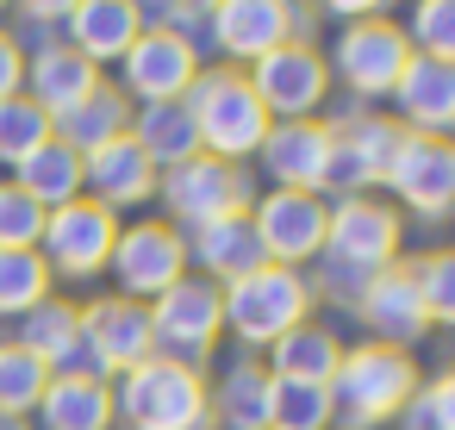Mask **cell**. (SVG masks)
<instances>
[{"mask_svg": "<svg viewBox=\"0 0 455 430\" xmlns=\"http://www.w3.org/2000/svg\"><path fill=\"white\" fill-rule=\"evenodd\" d=\"M20 88H26V51L0 32V100H13Z\"/></svg>", "mask_w": 455, "mask_h": 430, "instance_id": "41", "label": "cell"}, {"mask_svg": "<svg viewBox=\"0 0 455 430\" xmlns=\"http://www.w3.org/2000/svg\"><path fill=\"white\" fill-rule=\"evenodd\" d=\"M113 243H119V219L94 200H76V206H57L44 212V231H38V256L51 275H69V281H94L107 262H113Z\"/></svg>", "mask_w": 455, "mask_h": 430, "instance_id": "12", "label": "cell"}, {"mask_svg": "<svg viewBox=\"0 0 455 430\" xmlns=\"http://www.w3.org/2000/svg\"><path fill=\"white\" fill-rule=\"evenodd\" d=\"M355 312H362V324L374 330V343H387V349H405V355H411V343L430 337V318H424V306H418V293H411L405 262L380 268V275L362 287Z\"/></svg>", "mask_w": 455, "mask_h": 430, "instance_id": "21", "label": "cell"}, {"mask_svg": "<svg viewBox=\"0 0 455 430\" xmlns=\"http://www.w3.org/2000/svg\"><path fill=\"white\" fill-rule=\"evenodd\" d=\"M200 76V51H188L169 32H138V44L119 57V94L132 107H156V100H181Z\"/></svg>", "mask_w": 455, "mask_h": 430, "instance_id": "15", "label": "cell"}, {"mask_svg": "<svg viewBox=\"0 0 455 430\" xmlns=\"http://www.w3.org/2000/svg\"><path fill=\"white\" fill-rule=\"evenodd\" d=\"M138 32H144V20H138L132 0H82V7H69L63 44L100 69V63H119L138 44Z\"/></svg>", "mask_w": 455, "mask_h": 430, "instance_id": "23", "label": "cell"}, {"mask_svg": "<svg viewBox=\"0 0 455 430\" xmlns=\"http://www.w3.org/2000/svg\"><path fill=\"white\" fill-rule=\"evenodd\" d=\"M405 63H411V44H405V32H399L387 13H374V20H362V26H343L337 51L324 57L331 82H343V88L362 94V100H387V94L399 88Z\"/></svg>", "mask_w": 455, "mask_h": 430, "instance_id": "9", "label": "cell"}, {"mask_svg": "<svg viewBox=\"0 0 455 430\" xmlns=\"http://www.w3.org/2000/svg\"><path fill=\"white\" fill-rule=\"evenodd\" d=\"M405 131L387 119V113H349L331 125V163H324V194H343V200H368V187L387 181L393 156H399Z\"/></svg>", "mask_w": 455, "mask_h": 430, "instance_id": "6", "label": "cell"}, {"mask_svg": "<svg viewBox=\"0 0 455 430\" xmlns=\"http://www.w3.org/2000/svg\"><path fill=\"white\" fill-rule=\"evenodd\" d=\"M380 187H393V194L405 200V212L443 219V212L455 206V144H449V138H418V131H405V144H399V156H393V169H387Z\"/></svg>", "mask_w": 455, "mask_h": 430, "instance_id": "16", "label": "cell"}, {"mask_svg": "<svg viewBox=\"0 0 455 430\" xmlns=\"http://www.w3.org/2000/svg\"><path fill=\"white\" fill-rule=\"evenodd\" d=\"M212 405V424H231V430H268V405H275V380L262 362H231L219 374V386L206 393Z\"/></svg>", "mask_w": 455, "mask_h": 430, "instance_id": "30", "label": "cell"}, {"mask_svg": "<svg viewBox=\"0 0 455 430\" xmlns=\"http://www.w3.org/2000/svg\"><path fill=\"white\" fill-rule=\"evenodd\" d=\"M268 125H293V119H318V107L331 100V69H324V51L318 44H299L287 38L281 51H268L262 63L243 69Z\"/></svg>", "mask_w": 455, "mask_h": 430, "instance_id": "7", "label": "cell"}, {"mask_svg": "<svg viewBox=\"0 0 455 430\" xmlns=\"http://www.w3.org/2000/svg\"><path fill=\"white\" fill-rule=\"evenodd\" d=\"M337 362H343V343L324 324H299L281 343H268L262 368H268V380H287V386H331Z\"/></svg>", "mask_w": 455, "mask_h": 430, "instance_id": "26", "label": "cell"}, {"mask_svg": "<svg viewBox=\"0 0 455 430\" xmlns=\"http://www.w3.org/2000/svg\"><path fill=\"white\" fill-rule=\"evenodd\" d=\"M113 281H119V299H138L150 306L156 293H169L181 275H188V237L163 219H138V225H119V243H113Z\"/></svg>", "mask_w": 455, "mask_h": 430, "instance_id": "11", "label": "cell"}, {"mask_svg": "<svg viewBox=\"0 0 455 430\" xmlns=\"http://www.w3.org/2000/svg\"><path fill=\"white\" fill-rule=\"evenodd\" d=\"M132 131V100L113 88V82H100L82 107H69L63 119H51V138L57 144H69L76 156H88V150H100V144H113V138H125Z\"/></svg>", "mask_w": 455, "mask_h": 430, "instance_id": "27", "label": "cell"}, {"mask_svg": "<svg viewBox=\"0 0 455 430\" xmlns=\"http://www.w3.org/2000/svg\"><path fill=\"white\" fill-rule=\"evenodd\" d=\"M138 20H144V32H169V38H181L188 51H200V44H206V26H212V7H206V0H200V7L163 0V7H138Z\"/></svg>", "mask_w": 455, "mask_h": 430, "instance_id": "39", "label": "cell"}, {"mask_svg": "<svg viewBox=\"0 0 455 430\" xmlns=\"http://www.w3.org/2000/svg\"><path fill=\"white\" fill-rule=\"evenodd\" d=\"M393 100V125L399 131H418V138H449L455 125V63H430V57H411L399 88L387 94Z\"/></svg>", "mask_w": 455, "mask_h": 430, "instance_id": "20", "label": "cell"}, {"mask_svg": "<svg viewBox=\"0 0 455 430\" xmlns=\"http://www.w3.org/2000/svg\"><path fill=\"white\" fill-rule=\"evenodd\" d=\"M94 88H100V69H94L88 57H76L69 44L26 57V88H20V94H26L44 119H63V113H69V107H82Z\"/></svg>", "mask_w": 455, "mask_h": 430, "instance_id": "24", "label": "cell"}, {"mask_svg": "<svg viewBox=\"0 0 455 430\" xmlns=\"http://www.w3.org/2000/svg\"><path fill=\"white\" fill-rule=\"evenodd\" d=\"M405 430H455V374L418 380V393L405 399Z\"/></svg>", "mask_w": 455, "mask_h": 430, "instance_id": "38", "label": "cell"}, {"mask_svg": "<svg viewBox=\"0 0 455 430\" xmlns=\"http://www.w3.org/2000/svg\"><path fill=\"white\" fill-rule=\"evenodd\" d=\"M156 194H163V206H169L163 225H175V231H181V225L200 231V225H219V219H243V212L256 206L250 169H243V163H219V156H194V163L156 175Z\"/></svg>", "mask_w": 455, "mask_h": 430, "instance_id": "5", "label": "cell"}, {"mask_svg": "<svg viewBox=\"0 0 455 430\" xmlns=\"http://www.w3.org/2000/svg\"><path fill=\"white\" fill-rule=\"evenodd\" d=\"M44 386H51V368L32 349L0 343V418H32L38 399H44Z\"/></svg>", "mask_w": 455, "mask_h": 430, "instance_id": "32", "label": "cell"}, {"mask_svg": "<svg viewBox=\"0 0 455 430\" xmlns=\"http://www.w3.org/2000/svg\"><path fill=\"white\" fill-rule=\"evenodd\" d=\"M82 200L107 206L113 219H119V206L156 200V169H150V156H144L132 138H113V144L88 150V156H82Z\"/></svg>", "mask_w": 455, "mask_h": 430, "instance_id": "19", "label": "cell"}, {"mask_svg": "<svg viewBox=\"0 0 455 430\" xmlns=\"http://www.w3.org/2000/svg\"><path fill=\"white\" fill-rule=\"evenodd\" d=\"M188 113H194V131H200V156H219V163H243L262 150L268 138V113L250 88L243 69H200L194 88L181 94Z\"/></svg>", "mask_w": 455, "mask_h": 430, "instance_id": "3", "label": "cell"}, {"mask_svg": "<svg viewBox=\"0 0 455 430\" xmlns=\"http://www.w3.org/2000/svg\"><path fill=\"white\" fill-rule=\"evenodd\" d=\"M82 349L94 355V368H100L107 386H113L119 374L156 362V324H150V306L119 299V293L82 306Z\"/></svg>", "mask_w": 455, "mask_h": 430, "instance_id": "14", "label": "cell"}, {"mask_svg": "<svg viewBox=\"0 0 455 430\" xmlns=\"http://www.w3.org/2000/svg\"><path fill=\"white\" fill-rule=\"evenodd\" d=\"M268 430H337V411H331V386H287V380H275Z\"/></svg>", "mask_w": 455, "mask_h": 430, "instance_id": "34", "label": "cell"}, {"mask_svg": "<svg viewBox=\"0 0 455 430\" xmlns=\"http://www.w3.org/2000/svg\"><path fill=\"white\" fill-rule=\"evenodd\" d=\"M380 7L374 0H343V7H331V20H343V26H362V20H374Z\"/></svg>", "mask_w": 455, "mask_h": 430, "instance_id": "42", "label": "cell"}, {"mask_svg": "<svg viewBox=\"0 0 455 430\" xmlns=\"http://www.w3.org/2000/svg\"><path fill=\"white\" fill-rule=\"evenodd\" d=\"M51 299V268L38 250H7L0 243V318H26L32 306Z\"/></svg>", "mask_w": 455, "mask_h": 430, "instance_id": "31", "label": "cell"}, {"mask_svg": "<svg viewBox=\"0 0 455 430\" xmlns=\"http://www.w3.org/2000/svg\"><path fill=\"white\" fill-rule=\"evenodd\" d=\"M32 430H113V386L107 380H57L44 386Z\"/></svg>", "mask_w": 455, "mask_h": 430, "instance_id": "28", "label": "cell"}, {"mask_svg": "<svg viewBox=\"0 0 455 430\" xmlns=\"http://www.w3.org/2000/svg\"><path fill=\"white\" fill-rule=\"evenodd\" d=\"M250 225H256V243H262V256L275 262V268H312L318 262V250H324V225H331V206L318 200V194H287V187H275V194H262L256 206H250Z\"/></svg>", "mask_w": 455, "mask_h": 430, "instance_id": "13", "label": "cell"}, {"mask_svg": "<svg viewBox=\"0 0 455 430\" xmlns=\"http://www.w3.org/2000/svg\"><path fill=\"white\" fill-rule=\"evenodd\" d=\"M256 163L268 169L275 187H287V194H318V187H324V163H331V125H324V119L268 125Z\"/></svg>", "mask_w": 455, "mask_h": 430, "instance_id": "18", "label": "cell"}, {"mask_svg": "<svg viewBox=\"0 0 455 430\" xmlns=\"http://www.w3.org/2000/svg\"><path fill=\"white\" fill-rule=\"evenodd\" d=\"M206 38L231 57V69L262 63L268 51H281L293 38V7L287 0H219Z\"/></svg>", "mask_w": 455, "mask_h": 430, "instance_id": "17", "label": "cell"}, {"mask_svg": "<svg viewBox=\"0 0 455 430\" xmlns=\"http://www.w3.org/2000/svg\"><path fill=\"white\" fill-rule=\"evenodd\" d=\"M181 237H188V262H194V268H200V281H212V287H231V281H243V275L268 268V256H262V243H256V225H250V212H243V219L200 225V231H181Z\"/></svg>", "mask_w": 455, "mask_h": 430, "instance_id": "22", "label": "cell"}, {"mask_svg": "<svg viewBox=\"0 0 455 430\" xmlns=\"http://www.w3.org/2000/svg\"><path fill=\"white\" fill-rule=\"evenodd\" d=\"M312 287H306V275L299 268H256V275H243V281H231V287H219V318H225V330L237 337V343H250V349H268V343H281L287 330H299V324H312Z\"/></svg>", "mask_w": 455, "mask_h": 430, "instance_id": "4", "label": "cell"}, {"mask_svg": "<svg viewBox=\"0 0 455 430\" xmlns=\"http://www.w3.org/2000/svg\"><path fill=\"white\" fill-rule=\"evenodd\" d=\"M405 275H411V293H418V306H424L430 330L455 324V256H449V250L411 256V262H405Z\"/></svg>", "mask_w": 455, "mask_h": 430, "instance_id": "33", "label": "cell"}, {"mask_svg": "<svg viewBox=\"0 0 455 430\" xmlns=\"http://www.w3.org/2000/svg\"><path fill=\"white\" fill-rule=\"evenodd\" d=\"M13 187L38 206V212H57V206H76L82 200V156L69 144H38L20 169H13Z\"/></svg>", "mask_w": 455, "mask_h": 430, "instance_id": "29", "label": "cell"}, {"mask_svg": "<svg viewBox=\"0 0 455 430\" xmlns=\"http://www.w3.org/2000/svg\"><path fill=\"white\" fill-rule=\"evenodd\" d=\"M0 430H32V418H0Z\"/></svg>", "mask_w": 455, "mask_h": 430, "instance_id": "43", "label": "cell"}, {"mask_svg": "<svg viewBox=\"0 0 455 430\" xmlns=\"http://www.w3.org/2000/svg\"><path fill=\"white\" fill-rule=\"evenodd\" d=\"M63 26H69V0H32V7H13V20L0 32H7L26 57H38V51L63 44Z\"/></svg>", "mask_w": 455, "mask_h": 430, "instance_id": "36", "label": "cell"}, {"mask_svg": "<svg viewBox=\"0 0 455 430\" xmlns=\"http://www.w3.org/2000/svg\"><path fill=\"white\" fill-rule=\"evenodd\" d=\"M113 424H132V430H212L206 374L181 368L169 355L119 374L113 380Z\"/></svg>", "mask_w": 455, "mask_h": 430, "instance_id": "2", "label": "cell"}, {"mask_svg": "<svg viewBox=\"0 0 455 430\" xmlns=\"http://www.w3.org/2000/svg\"><path fill=\"white\" fill-rule=\"evenodd\" d=\"M150 324H156V355L181 362V368H206V355L219 349V287L200 275H181L169 293L150 299Z\"/></svg>", "mask_w": 455, "mask_h": 430, "instance_id": "10", "label": "cell"}, {"mask_svg": "<svg viewBox=\"0 0 455 430\" xmlns=\"http://www.w3.org/2000/svg\"><path fill=\"white\" fill-rule=\"evenodd\" d=\"M399 32H405L411 57H430V63H455V7H443V0H424V7H411Z\"/></svg>", "mask_w": 455, "mask_h": 430, "instance_id": "37", "label": "cell"}, {"mask_svg": "<svg viewBox=\"0 0 455 430\" xmlns=\"http://www.w3.org/2000/svg\"><path fill=\"white\" fill-rule=\"evenodd\" d=\"M318 262H331L343 275H362V281L393 268L399 262V206H387V200H337Z\"/></svg>", "mask_w": 455, "mask_h": 430, "instance_id": "8", "label": "cell"}, {"mask_svg": "<svg viewBox=\"0 0 455 430\" xmlns=\"http://www.w3.org/2000/svg\"><path fill=\"white\" fill-rule=\"evenodd\" d=\"M418 362L405 349H387V343H355L343 349L337 374H331V411H337V430H380L387 418L405 411V399L418 393Z\"/></svg>", "mask_w": 455, "mask_h": 430, "instance_id": "1", "label": "cell"}, {"mask_svg": "<svg viewBox=\"0 0 455 430\" xmlns=\"http://www.w3.org/2000/svg\"><path fill=\"white\" fill-rule=\"evenodd\" d=\"M38 231H44V212L13 181H0V243L7 250H38Z\"/></svg>", "mask_w": 455, "mask_h": 430, "instance_id": "40", "label": "cell"}, {"mask_svg": "<svg viewBox=\"0 0 455 430\" xmlns=\"http://www.w3.org/2000/svg\"><path fill=\"white\" fill-rule=\"evenodd\" d=\"M38 144H51V119H44L26 94L0 100V169H20Z\"/></svg>", "mask_w": 455, "mask_h": 430, "instance_id": "35", "label": "cell"}, {"mask_svg": "<svg viewBox=\"0 0 455 430\" xmlns=\"http://www.w3.org/2000/svg\"><path fill=\"white\" fill-rule=\"evenodd\" d=\"M125 138L150 156V169H156V175H169V169H181V163H194V156H200V131H194L188 100L132 107V131H125Z\"/></svg>", "mask_w": 455, "mask_h": 430, "instance_id": "25", "label": "cell"}]
</instances>
